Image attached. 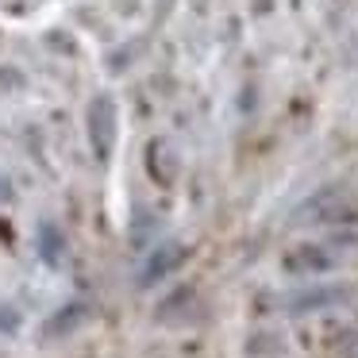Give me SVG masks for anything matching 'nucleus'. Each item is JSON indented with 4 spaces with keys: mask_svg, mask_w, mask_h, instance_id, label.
Returning a JSON list of instances; mask_svg holds the SVG:
<instances>
[{
    "mask_svg": "<svg viewBox=\"0 0 358 358\" xmlns=\"http://www.w3.org/2000/svg\"><path fill=\"white\" fill-rule=\"evenodd\" d=\"M43 255H47V262H58V243H55V227H43Z\"/></svg>",
    "mask_w": 358,
    "mask_h": 358,
    "instance_id": "nucleus-7",
    "label": "nucleus"
},
{
    "mask_svg": "<svg viewBox=\"0 0 358 358\" xmlns=\"http://www.w3.org/2000/svg\"><path fill=\"white\" fill-rule=\"evenodd\" d=\"M89 143L101 158L112 155V143H116V104H112V96H96L89 104Z\"/></svg>",
    "mask_w": 358,
    "mask_h": 358,
    "instance_id": "nucleus-2",
    "label": "nucleus"
},
{
    "mask_svg": "<svg viewBox=\"0 0 358 358\" xmlns=\"http://www.w3.org/2000/svg\"><path fill=\"white\" fill-rule=\"evenodd\" d=\"M339 289H316V293H304V296H293V308H316V304H331L339 301Z\"/></svg>",
    "mask_w": 358,
    "mask_h": 358,
    "instance_id": "nucleus-5",
    "label": "nucleus"
},
{
    "mask_svg": "<svg viewBox=\"0 0 358 358\" xmlns=\"http://www.w3.org/2000/svg\"><path fill=\"white\" fill-rule=\"evenodd\" d=\"M185 258V247L181 243H166V247H155V255L147 258V266H143V273H139V281L143 285H150V281H158V278H166V273L173 270V266Z\"/></svg>",
    "mask_w": 358,
    "mask_h": 358,
    "instance_id": "nucleus-4",
    "label": "nucleus"
},
{
    "mask_svg": "<svg viewBox=\"0 0 358 358\" xmlns=\"http://www.w3.org/2000/svg\"><path fill=\"white\" fill-rule=\"evenodd\" d=\"M81 320H85V308H81V304H73V308H70V312H66V320H62V316H58V320H55V324H50V327H47V335H58V331H70V327H73V324H81Z\"/></svg>",
    "mask_w": 358,
    "mask_h": 358,
    "instance_id": "nucleus-6",
    "label": "nucleus"
},
{
    "mask_svg": "<svg viewBox=\"0 0 358 358\" xmlns=\"http://www.w3.org/2000/svg\"><path fill=\"white\" fill-rule=\"evenodd\" d=\"M285 266L289 273H324V270H331L335 266V258L327 255L324 247H296V250H289L285 255Z\"/></svg>",
    "mask_w": 358,
    "mask_h": 358,
    "instance_id": "nucleus-3",
    "label": "nucleus"
},
{
    "mask_svg": "<svg viewBox=\"0 0 358 358\" xmlns=\"http://www.w3.org/2000/svg\"><path fill=\"white\" fill-rule=\"evenodd\" d=\"M350 212H355V201L343 189H324L296 208V224H335V220H350Z\"/></svg>",
    "mask_w": 358,
    "mask_h": 358,
    "instance_id": "nucleus-1",
    "label": "nucleus"
}]
</instances>
